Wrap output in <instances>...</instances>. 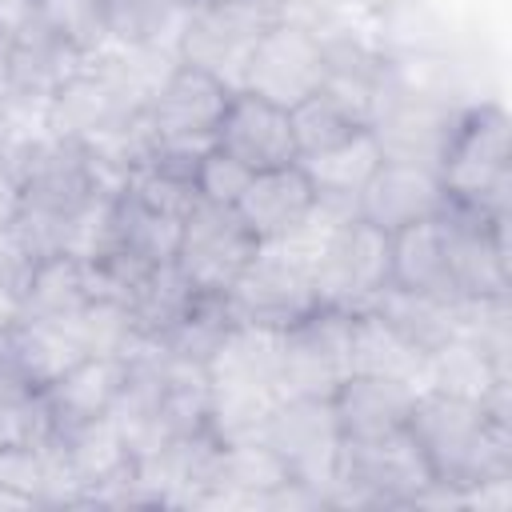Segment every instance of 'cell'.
I'll use <instances>...</instances> for the list:
<instances>
[{"instance_id":"6da1fadb","label":"cell","mask_w":512,"mask_h":512,"mask_svg":"<svg viewBox=\"0 0 512 512\" xmlns=\"http://www.w3.org/2000/svg\"><path fill=\"white\" fill-rule=\"evenodd\" d=\"M404 428L424 452L432 476L456 492L492 476H512V416H496L480 400L420 388Z\"/></svg>"},{"instance_id":"7a4b0ae2","label":"cell","mask_w":512,"mask_h":512,"mask_svg":"<svg viewBox=\"0 0 512 512\" xmlns=\"http://www.w3.org/2000/svg\"><path fill=\"white\" fill-rule=\"evenodd\" d=\"M508 112L500 100H472L460 108L448 148L440 156V184L452 204L508 216Z\"/></svg>"},{"instance_id":"3957f363","label":"cell","mask_w":512,"mask_h":512,"mask_svg":"<svg viewBox=\"0 0 512 512\" xmlns=\"http://www.w3.org/2000/svg\"><path fill=\"white\" fill-rule=\"evenodd\" d=\"M348 340H352V312L340 308L316 304L296 324H288L280 332V372H276L280 400L292 396L332 400V392L352 376Z\"/></svg>"},{"instance_id":"277c9868","label":"cell","mask_w":512,"mask_h":512,"mask_svg":"<svg viewBox=\"0 0 512 512\" xmlns=\"http://www.w3.org/2000/svg\"><path fill=\"white\" fill-rule=\"evenodd\" d=\"M388 280H392V236L368 224L364 216L340 220L312 268L316 304L340 312L368 308Z\"/></svg>"},{"instance_id":"5b68a950","label":"cell","mask_w":512,"mask_h":512,"mask_svg":"<svg viewBox=\"0 0 512 512\" xmlns=\"http://www.w3.org/2000/svg\"><path fill=\"white\" fill-rule=\"evenodd\" d=\"M256 248H260V240L248 232V224L240 220L236 208L196 196L192 208L184 212L180 244H176L172 264L180 268V276L196 292L224 296L236 284V276L248 268Z\"/></svg>"},{"instance_id":"8992f818","label":"cell","mask_w":512,"mask_h":512,"mask_svg":"<svg viewBox=\"0 0 512 512\" xmlns=\"http://www.w3.org/2000/svg\"><path fill=\"white\" fill-rule=\"evenodd\" d=\"M324 44L312 28L296 24V20H268L264 32L252 44L248 68H244V88L252 96H264L280 108H296L300 100L316 96L324 84Z\"/></svg>"},{"instance_id":"52a82bcc","label":"cell","mask_w":512,"mask_h":512,"mask_svg":"<svg viewBox=\"0 0 512 512\" xmlns=\"http://www.w3.org/2000/svg\"><path fill=\"white\" fill-rule=\"evenodd\" d=\"M264 440L280 452L292 480L316 488L328 508V492L336 484L340 452H344V436H340L332 400H316V396L280 400L264 428Z\"/></svg>"},{"instance_id":"ba28073f","label":"cell","mask_w":512,"mask_h":512,"mask_svg":"<svg viewBox=\"0 0 512 512\" xmlns=\"http://www.w3.org/2000/svg\"><path fill=\"white\" fill-rule=\"evenodd\" d=\"M232 320L260 324V328H288L304 312L316 308L312 272L300 268L292 256H284L276 244H260L248 268L236 276V284L224 292Z\"/></svg>"},{"instance_id":"9c48e42d","label":"cell","mask_w":512,"mask_h":512,"mask_svg":"<svg viewBox=\"0 0 512 512\" xmlns=\"http://www.w3.org/2000/svg\"><path fill=\"white\" fill-rule=\"evenodd\" d=\"M268 20H276V16L248 12V8L192 4L188 20L180 28V40H176V60L192 64V68L216 76L220 84H228L232 92H240L252 44H256V36L264 32Z\"/></svg>"},{"instance_id":"30bf717a","label":"cell","mask_w":512,"mask_h":512,"mask_svg":"<svg viewBox=\"0 0 512 512\" xmlns=\"http://www.w3.org/2000/svg\"><path fill=\"white\" fill-rule=\"evenodd\" d=\"M232 88L216 76L176 64L152 104L144 108V128L152 140H176V144H216V128L228 112Z\"/></svg>"},{"instance_id":"8fae6325","label":"cell","mask_w":512,"mask_h":512,"mask_svg":"<svg viewBox=\"0 0 512 512\" xmlns=\"http://www.w3.org/2000/svg\"><path fill=\"white\" fill-rule=\"evenodd\" d=\"M216 148L236 156L252 172H268V168H284L300 160L288 108L264 96H252V92H232L228 112L216 128Z\"/></svg>"},{"instance_id":"7c38bea8","label":"cell","mask_w":512,"mask_h":512,"mask_svg":"<svg viewBox=\"0 0 512 512\" xmlns=\"http://www.w3.org/2000/svg\"><path fill=\"white\" fill-rule=\"evenodd\" d=\"M456 116H460L456 104H436V100L388 92L376 120H372V136H376L384 160L440 168V156L448 148Z\"/></svg>"},{"instance_id":"4fadbf2b","label":"cell","mask_w":512,"mask_h":512,"mask_svg":"<svg viewBox=\"0 0 512 512\" xmlns=\"http://www.w3.org/2000/svg\"><path fill=\"white\" fill-rule=\"evenodd\" d=\"M444 204H448V196H444L436 168L380 160V168L372 172V180L356 196V216H364L368 224H376L384 232H396V228H408L416 220L440 216Z\"/></svg>"},{"instance_id":"5bb4252c","label":"cell","mask_w":512,"mask_h":512,"mask_svg":"<svg viewBox=\"0 0 512 512\" xmlns=\"http://www.w3.org/2000/svg\"><path fill=\"white\" fill-rule=\"evenodd\" d=\"M128 120H136V112H128L120 104V96L84 64L76 76H68L48 96L40 128L48 136H60V140H72V144H92V140L124 128Z\"/></svg>"},{"instance_id":"9a60e30c","label":"cell","mask_w":512,"mask_h":512,"mask_svg":"<svg viewBox=\"0 0 512 512\" xmlns=\"http://www.w3.org/2000/svg\"><path fill=\"white\" fill-rule=\"evenodd\" d=\"M84 356L88 352H84L72 320L20 316L8 332H0V364L12 368L36 392H44L56 376H64Z\"/></svg>"},{"instance_id":"2e32d148","label":"cell","mask_w":512,"mask_h":512,"mask_svg":"<svg viewBox=\"0 0 512 512\" xmlns=\"http://www.w3.org/2000/svg\"><path fill=\"white\" fill-rule=\"evenodd\" d=\"M312 208H316V192L300 164L252 172L248 188L236 200L240 220L248 224V232L260 244H272V240H284L288 232H296Z\"/></svg>"},{"instance_id":"e0dca14e","label":"cell","mask_w":512,"mask_h":512,"mask_svg":"<svg viewBox=\"0 0 512 512\" xmlns=\"http://www.w3.org/2000/svg\"><path fill=\"white\" fill-rule=\"evenodd\" d=\"M120 388H124V360L120 356H84V360H76L64 376H56L40 392V400L48 408L52 436L108 416Z\"/></svg>"},{"instance_id":"ac0fdd59","label":"cell","mask_w":512,"mask_h":512,"mask_svg":"<svg viewBox=\"0 0 512 512\" xmlns=\"http://www.w3.org/2000/svg\"><path fill=\"white\" fill-rule=\"evenodd\" d=\"M412 400H416V388H408L400 380L352 372L332 392V412H336L344 440H376V436L404 428Z\"/></svg>"},{"instance_id":"d6986e66","label":"cell","mask_w":512,"mask_h":512,"mask_svg":"<svg viewBox=\"0 0 512 512\" xmlns=\"http://www.w3.org/2000/svg\"><path fill=\"white\" fill-rule=\"evenodd\" d=\"M368 312H376L384 324H392L408 344H416L420 352L440 348L444 340L460 336V316H464V300L460 296H440V292H416V288H400V284H384Z\"/></svg>"},{"instance_id":"ffe728a7","label":"cell","mask_w":512,"mask_h":512,"mask_svg":"<svg viewBox=\"0 0 512 512\" xmlns=\"http://www.w3.org/2000/svg\"><path fill=\"white\" fill-rule=\"evenodd\" d=\"M380 160H384V152H380L372 128H356L340 144L320 148L312 156H300L296 164L304 168L316 200H328V204H340V208L356 212V196L372 180V172L380 168Z\"/></svg>"},{"instance_id":"44dd1931","label":"cell","mask_w":512,"mask_h":512,"mask_svg":"<svg viewBox=\"0 0 512 512\" xmlns=\"http://www.w3.org/2000/svg\"><path fill=\"white\" fill-rule=\"evenodd\" d=\"M352 372L360 376H384L400 380L408 388H428V352L408 344L392 324H384L376 312L360 308L352 312V340H348Z\"/></svg>"},{"instance_id":"7402d4cb","label":"cell","mask_w":512,"mask_h":512,"mask_svg":"<svg viewBox=\"0 0 512 512\" xmlns=\"http://www.w3.org/2000/svg\"><path fill=\"white\" fill-rule=\"evenodd\" d=\"M388 236H392V280L388 284L456 296L452 280H448V224H444V212L428 216V220H416L408 228H396Z\"/></svg>"},{"instance_id":"603a6c76","label":"cell","mask_w":512,"mask_h":512,"mask_svg":"<svg viewBox=\"0 0 512 512\" xmlns=\"http://www.w3.org/2000/svg\"><path fill=\"white\" fill-rule=\"evenodd\" d=\"M288 480H292L288 464L280 460V452L264 436L228 440L216 448V488H224L236 500V508H260Z\"/></svg>"},{"instance_id":"cb8c5ba5","label":"cell","mask_w":512,"mask_h":512,"mask_svg":"<svg viewBox=\"0 0 512 512\" xmlns=\"http://www.w3.org/2000/svg\"><path fill=\"white\" fill-rule=\"evenodd\" d=\"M88 300H92V272L84 256L52 252L32 260V272L24 284V316L72 320Z\"/></svg>"},{"instance_id":"d4e9b609","label":"cell","mask_w":512,"mask_h":512,"mask_svg":"<svg viewBox=\"0 0 512 512\" xmlns=\"http://www.w3.org/2000/svg\"><path fill=\"white\" fill-rule=\"evenodd\" d=\"M208 380L212 384H268L276 388L280 372V328L260 324H232L216 352L208 356ZM280 392V388H276Z\"/></svg>"},{"instance_id":"484cf974","label":"cell","mask_w":512,"mask_h":512,"mask_svg":"<svg viewBox=\"0 0 512 512\" xmlns=\"http://www.w3.org/2000/svg\"><path fill=\"white\" fill-rule=\"evenodd\" d=\"M500 384H508V372L468 336H452L428 352V388L484 404Z\"/></svg>"},{"instance_id":"4316f807","label":"cell","mask_w":512,"mask_h":512,"mask_svg":"<svg viewBox=\"0 0 512 512\" xmlns=\"http://www.w3.org/2000/svg\"><path fill=\"white\" fill-rule=\"evenodd\" d=\"M192 0H104V32L116 44L176 52Z\"/></svg>"},{"instance_id":"83f0119b","label":"cell","mask_w":512,"mask_h":512,"mask_svg":"<svg viewBox=\"0 0 512 512\" xmlns=\"http://www.w3.org/2000/svg\"><path fill=\"white\" fill-rule=\"evenodd\" d=\"M280 392L268 384H212L208 396V432L212 440H256L264 436Z\"/></svg>"},{"instance_id":"f1b7e54d","label":"cell","mask_w":512,"mask_h":512,"mask_svg":"<svg viewBox=\"0 0 512 512\" xmlns=\"http://www.w3.org/2000/svg\"><path fill=\"white\" fill-rule=\"evenodd\" d=\"M232 312H228V300L216 296V292H196L192 304L184 308V316L160 336V344L180 356V360H192V364H208V356L216 352V344L224 340V332L232 328Z\"/></svg>"},{"instance_id":"f546056e","label":"cell","mask_w":512,"mask_h":512,"mask_svg":"<svg viewBox=\"0 0 512 512\" xmlns=\"http://www.w3.org/2000/svg\"><path fill=\"white\" fill-rule=\"evenodd\" d=\"M192 296H196V288H192V284L180 276V268L168 260V264H156V268L144 276V284L132 292L128 308H132V316H136V328H140L144 336L160 340V336L184 316V308L192 304Z\"/></svg>"},{"instance_id":"4dcf8cb0","label":"cell","mask_w":512,"mask_h":512,"mask_svg":"<svg viewBox=\"0 0 512 512\" xmlns=\"http://www.w3.org/2000/svg\"><path fill=\"white\" fill-rule=\"evenodd\" d=\"M72 328H76L88 356H124L132 348V340L140 336L132 308L124 300H112V296H92L72 316Z\"/></svg>"},{"instance_id":"1f68e13d","label":"cell","mask_w":512,"mask_h":512,"mask_svg":"<svg viewBox=\"0 0 512 512\" xmlns=\"http://www.w3.org/2000/svg\"><path fill=\"white\" fill-rule=\"evenodd\" d=\"M36 20L52 28L60 40H68L76 52H96L108 32H104V0H32Z\"/></svg>"},{"instance_id":"d6a6232c","label":"cell","mask_w":512,"mask_h":512,"mask_svg":"<svg viewBox=\"0 0 512 512\" xmlns=\"http://www.w3.org/2000/svg\"><path fill=\"white\" fill-rule=\"evenodd\" d=\"M288 116H292V136H296V152H300V156H312V152H320V148H332V144H340L344 136H352V132L360 128V124H352V120L344 116V108L332 104L324 92L300 100Z\"/></svg>"},{"instance_id":"836d02e7","label":"cell","mask_w":512,"mask_h":512,"mask_svg":"<svg viewBox=\"0 0 512 512\" xmlns=\"http://www.w3.org/2000/svg\"><path fill=\"white\" fill-rule=\"evenodd\" d=\"M248 180H252V168H244L236 156L220 152L216 144H212V148L200 156V164H196V196H200V200H212V204L236 208V200H240V192L248 188Z\"/></svg>"},{"instance_id":"e575fe53","label":"cell","mask_w":512,"mask_h":512,"mask_svg":"<svg viewBox=\"0 0 512 512\" xmlns=\"http://www.w3.org/2000/svg\"><path fill=\"white\" fill-rule=\"evenodd\" d=\"M20 208H24L20 180H16L12 164L0 156V232H12V224L20 220Z\"/></svg>"},{"instance_id":"d590c367","label":"cell","mask_w":512,"mask_h":512,"mask_svg":"<svg viewBox=\"0 0 512 512\" xmlns=\"http://www.w3.org/2000/svg\"><path fill=\"white\" fill-rule=\"evenodd\" d=\"M24 136H28V128H20V124L0 108V156H4V160L12 156V148H16Z\"/></svg>"},{"instance_id":"8d00e7d4","label":"cell","mask_w":512,"mask_h":512,"mask_svg":"<svg viewBox=\"0 0 512 512\" xmlns=\"http://www.w3.org/2000/svg\"><path fill=\"white\" fill-rule=\"evenodd\" d=\"M192 4H216V8H248V12H264V16H276V12H280V0H192Z\"/></svg>"},{"instance_id":"74e56055","label":"cell","mask_w":512,"mask_h":512,"mask_svg":"<svg viewBox=\"0 0 512 512\" xmlns=\"http://www.w3.org/2000/svg\"><path fill=\"white\" fill-rule=\"evenodd\" d=\"M20 508H36V504L28 496H20V492H12V488L0 484V512H20Z\"/></svg>"}]
</instances>
